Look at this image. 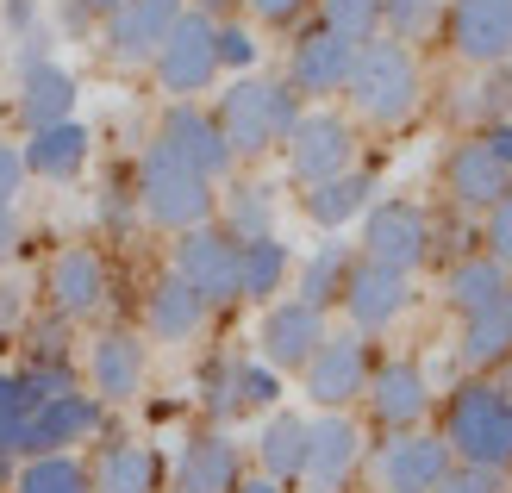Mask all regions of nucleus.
<instances>
[{
    "instance_id": "1",
    "label": "nucleus",
    "mask_w": 512,
    "mask_h": 493,
    "mask_svg": "<svg viewBox=\"0 0 512 493\" xmlns=\"http://www.w3.org/2000/svg\"><path fill=\"white\" fill-rule=\"evenodd\" d=\"M438 437L456 462L512 475V387H500L494 375H469L463 387H450Z\"/></svg>"
},
{
    "instance_id": "2",
    "label": "nucleus",
    "mask_w": 512,
    "mask_h": 493,
    "mask_svg": "<svg viewBox=\"0 0 512 493\" xmlns=\"http://www.w3.org/2000/svg\"><path fill=\"white\" fill-rule=\"evenodd\" d=\"M350 107L356 119H369V125H406L419 113V100H425V69L413 57V44H394V38H369V44H356V63H350Z\"/></svg>"
},
{
    "instance_id": "3",
    "label": "nucleus",
    "mask_w": 512,
    "mask_h": 493,
    "mask_svg": "<svg viewBox=\"0 0 512 493\" xmlns=\"http://www.w3.org/2000/svg\"><path fill=\"white\" fill-rule=\"evenodd\" d=\"M300 113L306 107H300V94L288 82H256V75H238V82L219 94V107H213V119H219V132H225V144H232L238 163L244 157L256 163L263 150L288 144Z\"/></svg>"
},
{
    "instance_id": "4",
    "label": "nucleus",
    "mask_w": 512,
    "mask_h": 493,
    "mask_svg": "<svg viewBox=\"0 0 512 493\" xmlns=\"http://www.w3.org/2000/svg\"><path fill=\"white\" fill-rule=\"evenodd\" d=\"M138 213L150 225H163V231H194V225H213L219 213V194H213V181L207 175H194L188 163H175L163 144H150L144 157H138Z\"/></svg>"
},
{
    "instance_id": "5",
    "label": "nucleus",
    "mask_w": 512,
    "mask_h": 493,
    "mask_svg": "<svg viewBox=\"0 0 512 493\" xmlns=\"http://www.w3.org/2000/svg\"><path fill=\"white\" fill-rule=\"evenodd\" d=\"M369 369H375V350H369L363 331H325V344L300 369V387L319 412H344L350 400H363Z\"/></svg>"
},
{
    "instance_id": "6",
    "label": "nucleus",
    "mask_w": 512,
    "mask_h": 493,
    "mask_svg": "<svg viewBox=\"0 0 512 493\" xmlns=\"http://www.w3.org/2000/svg\"><path fill=\"white\" fill-rule=\"evenodd\" d=\"M363 263L413 275L431 263V213L413 200H375L363 213Z\"/></svg>"
},
{
    "instance_id": "7",
    "label": "nucleus",
    "mask_w": 512,
    "mask_h": 493,
    "mask_svg": "<svg viewBox=\"0 0 512 493\" xmlns=\"http://www.w3.org/2000/svg\"><path fill=\"white\" fill-rule=\"evenodd\" d=\"M169 275H182L188 288L219 313V306L238 300V238L225 225L175 231V263H169Z\"/></svg>"
},
{
    "instance_id": "8",
    "label": "nucleus",
    "mask_w": 512,
    "mask_h": 493,
    "mask_svg": "<svg viewBox=\"0 0 512 493\" xmlns=\"http://www.w3.org/2000/svg\"><path fill=\"white\" fill-rule=\"evenodd\" d=\"M157 82H163V94H175V100H194V94H207V82L219 75V25L207 19V13H182L175 19V32L163 38V50L157 57Z\"/></svg>"
},
{
    "instance_id": "9",
    "label": "nucleus",
    "mask_w": 512,
    "mask_h": 493,
    "mask_svg": "<svg viewBox=\"0 0 512 493\" xmlns=\"http://www.w3.org/2000/svg\"><path fill=\"white\" fill-rule=\"evenodd\" d=\"M363 400H369V419L400 437V431H419L431 419V375H425V362L413 356H388V362H375L369 369V387H363Z\"/></svg>"
},
{
    "instance_id": "10",
    "label": "nucleus",
    "mask_w": 512,
    "mask_h": 493,
    "mask_svg": "<svg viewBox=\"0 0 512 493\" xmlns=\"http://www.w3.org/2000/svg\"><path fill=\"white\" fill-rule=\"evenodd\" d=\"M344 169H356V125L344 113H300V125L288 132V175L313 188Z\"/></svg>"
},
{
    "instance_id": "11",
    "label": "nucleus",
    "mask_w": 512,
    "mask_h": 493,
    "mask_svg": "<svg viewBox=\"0 0 512 493\" xmlns=\"http://www.w3.org/2000/svg\"><path fill=\"white\" fill-rule=\"evenodd\" d=\"M157 144L169 150L175 163H188L194 175H207V181H219L225 169L238 163L232 144H225V132H219V119H213L207 107H194V100H169V107H163Z\"/></svg>"
},
{
    "instance_id": "12",
    "label": "nucleus",
    "mask_w": 512,
    "mask_h": 493,
    "mask_svg": "<svg viewBox=\"0 0 512 493\" xmlns=\"http://www.w3.org/2000/svg\"><path fill=\"white\" fill-rule=\"evenodd\" d=\"M444 32H450V50L469 69L512 63V0H450Z\"/></svg>"
},
{
    "instance_id": "13",
    "label": "nucleus",
    "mask_w": 512,
    "mask_h": 493,
    "mask_svg": "<svg viewBox=\"0 0 512 493\" xmlns=\"http://www.w3.org/2000/svg\"><path fill=\"white\" fill-rule=\"evenodd\" d=\"M450 444L438 431H400V437H388V444L375 450V487L381 493H431L444 475H450Z\"/></svg>"
},
{
    "instance_id": "14",
    "label": "nucleus",
    "mask_w": 512,
    "mask_h": 493,
    "mask_svg": "<svg viewBox=\"0 0 512 493\" xmlns=\"http://www.w3.org/2000/svg\"><path fill=\"white\" fill-rule=\"evenodd\" d=\"M363 469V425L350 412H319L306 437V493H344Z\"/></svg>"
},
{
    "instance_id": "15",
    "label": "nucleus",
    "mask_w": 512,
    "mask_h": 493,
    "mask_svg": "<svg viewBox=\"0 0 512 493\" xmlns=\"http://www.w3.org/2000/svg\"><path fill=\"white\" fill-rule=\"evenodd\" d=\"M44 288H50V313H57L63 325H75V319H94L100 306H107V294H113L107 256H100V250H88V244H69V250L57 256V263H50Z\"/></svg>"
},
{
    "instance_id": "16",
    "label": "nucleus",
    "mask_w": 512,
    "mask_h": 493,
    "mask_svg": "<svg viewBox=\"0 0 512 493\" xmlns=\"http://www.w3.org/2000/svg\"><path fill=\"white\" fill-rule=\"evenodd\" d=\"M338 306L350 313V331H363V337H369V331H388L406 306H413V275H394V269L363 263V256H356Z\"/></svg>"
},
{
    "instance_id": "17",
    "label": "nucleus",
    "mask_w": 512,
    "mask_h": 493,
    "mask_svg": "<svg viewBox=\"0 0 512 493\" xmlns=\"http://www.w3.org/2000/svg\"><path fill=\"white\" fill-rule=\"evenodd\" d=\"M100 419H107V406H100L94 394H63V400L32 406V419H25V431H19V462L25 456H57L69 444H88V437L100 431Z\"/></svg>"
},
{
    "instance_id": "18",
    "label": "nucleus",
    "mask_w": 512,
    "mask_h": 493,
    "mask_svg": "<svg viewBox=\"0 0 512 493\" xmlns=\"http://www.w3.org/2000/svg\"><path fill=\"white\" fill-rule=\"evenodd\" d=\"M182 13H188V0H125L119 13H107V57L125 69L150 63Z\"/></svg>"
},
{
    "instance_id": "19",
    "label": "nucleus",
    "mask_w": 512,
    "mask_h": 493,
    "mask_svg": "<svg viewBox=\"0 0 512 493\" xmlns=\"http://www.w3.org/2000/svg\"><path fill=\"white\" fill-rule=\"evenodd\" d=\"M325 313L319 306H306V300H269V313H263V331H256V344H263V362L281 375H300L306 369V356H313L325 344Z\"/></svg>"
},
{
    "instance_id": "20",
    "label": "nucleus",
    "mask_w": 512,
    "mask_h": 493,
    "mask_svg": "<svg viewBox=\"0 0 512 493\" xmlns=\"http://www.w3.org/2000/svg\"><path fill=\"white\" fill-rule=\"evenodd\" d=\"M350 63H356V44L338 38V32H325V25H313V32H300L294 50H288V88L294 94H344L350 82Z\"/></svg>"
},
{
    "instance_id": "21",
    "label": "nucleus",
    "mask_w": 512,
    "mask_h": 493,
    "mask_svg": "<svg viewBox=\"0 0 512 493\" xmlns=\"http://www.w3.org/2000/svg\"><path fill=\"white\" fill-rule=\"evenodd\" d=\"M506 188H512V169H500L475 132L463 144H450V157H444V194H450L456 213H488Z\"/></svg>"
},
{
    "instance_id": "22",
    "label": "nucleus",
    "mask_w": 512,
    "mask_h": 493,
    "mask_svg": "<svg viewBox=\"0 0 512 493\" xmlns=\"http://www.w3.org/2000/svg\"><path fill=\"white\" fill-rule=\"evenodd\" d=\"M94 493H163L169 462L157 444H138V437H107L100 456L88 462Z\"/></svg>"
},
{
    "instance_id": "23",
    "label": "nucleus",
    "mask_w": 512,
    "mask_h": 493,
    "mask_svg": "<svg viewBox=\"0 0 512 493\" xmlns=\"http://www.w3.org/2000/svg\"><path fill=\"white\" fill-rule=\"evenodd\" d=\"M169 481H175V493H232L244 481V456L225 431H194L182 456H175Z\"/></svg>"
},
{
    "instance_id": "24",
    "label": "nucleus",
    "mask_w": 512,
    "mask_h": 493,
    "mask_svg": "<svg viewBox=\"0 0 512 493\" xmlns=\"http://www.w3.org/2000/svg\"><path fill=\"white\" fill-rule=\"evenodd\" d=\"M88 381L100 406H125L144 394V344L132 331H100L88 350Z\"/></svg>"
},
{
    "instance_id": "25",
    "label": "nucleus",
    "mask_w": 512,
    "mask_h": 493,
    "mask_svg": "<svg viewBox=\"0 0 512 493\" xmlns=\"http://www.w3.org/2000/svg\"><path fill=\"white\" fill-rule=\"evenodd\" d=\"M306 437H313V419H300V412H269L263 431H256V469H263V481L275 487H300L306 475Z\"/></svg>"
},
{
    "instance_id": "26",
    "label": "nucleus",
    "mask_w": 512,
    "mask_h": 493,
    "mask_svg": "<svg viewBox=\"0 0 512 493\" xmlns=\"http://www.w3.org/2000/svg\"><path fill=\"white\" fill-rule=\"evenodd\" d=\"M19 113L32 132H44V125H63L75 119V75L63 63H50V57H25V82H19Z\"/></svg>"
},
{
    "instance_id": "27",
    "label": "nucleus",
    "mask_w": 512,
    "mask_h": 493,
    "mask_svg": "<svg viewBox=\"0 0 512 493\" xmlns=\"http://www.w3.org/2000/svg\"><path fill=\"white\" fill-rule=\"evenodd\" d=\"M512 288V269H500L488 250H469V256H456V263L444 269V300H450V313H488V306H500Z\"/></svg>"
},
{
    "instance_id": "28",
    "label": "nucleus",
    "mask_w": 512,
    "mask_h": 493,
    "mask_svg": "<svg viewBox=\"0 0 512 493\" xmlns=\"http://www.w3.org/2000/svg\"><path fill=\"white\" fill-rule=\"evenodd\" d=\"M375 206V175L369 169H344V175H331V181H313V188L300 194V213L325 225V231H344L350 219H363Z\"/></svg>"
},
{
    "instance_id": "29",
    "label": "nucleus",
    "mask_w": 512,
    "mask_h": 493,
    "mask_svg": "<svg viewBox=\"0 0 512 493\" xmlns=\"http://www.w3.org/2000/svg\"><path fill=\"white\" fill-rule=\"evenodd\" d=\"M88 150H94L88 125L63 119V125H44V132H32V144H25L19 157H25V175H44V181H75V175L88 169Z\"/></svg>"
},
{
    "instance_id": "30",
    "label": "nucleus",
    "mask_w": 512,
    "mask_h": 493,
    "mask_svg": "<svg viewBox=\"0 0 512 493\" xmlns=\"http://www.w3.org/2000/svg\"><path fill=\"white\" fill-rule=\"evenodd\" d=\"M144 319H150V337H163V344H188V337L213 319V306L200 300L182 275H163L157 288L144 300Z\"/></svg>"
},
{
    "instance_id": "31",
    "label": "nucleus",
    "mask_w": 512,
    "mask_h": 493,
    "mask_svg": "<svg viewBox=\"0 0 512 493\" xmlns=\"http://www.w3.org/2000/svg\"><path fill=\"white\" fill-rule=\"evenodd\" d=\"M506 356H512V288H506L500 306L463 319V344H456V362H463L469 375H494Z\"/></svg>"
},
{
    "instance_id": "32",
    "label": "nucleus",
    "mask_w": 512,
    "mask_h": 493,
    "mask_svg": "<svg viewBox=\"0 0 512 493\" xmlns=\"http://www.w3.org/2000/svg\"><path fill=\"white\" fill-rule=\"evenodd\" d=\"M288 269H294V256H288V244H281V238L238 244V300L269 306L281 288H288Z\"/></svg>"
},
{
    "instance_id": "33",
    "label": "nucleus",
    "mask_w": 512,
    "mask_h": 493,
    "mask_svg": "<svg viewBox=\"0 0 512 493\" xmlns=\"http://www.w3.org/2000/svg\"><path fill=\"white\" fill-rule=\"evenodd\" d=\"M219 213H225V231H232L238 244L275 238V188H263V181H238V188L219 200Z\"/></svg>"
},
{
    "instance_id": "34",
    "label": "nucleus",
    "mask_w": 512,
    "mask_h": 493,
    "mask_svg": "<svg viewBox=\"0 0 512 493\" xmlns=\"http://www.w3.org/2000/svg\"><path fill=\"white\" fill-rule=\"evenodd\" d=\"M350 263H356L350 244H319V250L300 263V294H294V300L319 306V313H325V306H338V300H344V281H350Z\"/></svg>"
},
{
    "instance_id": "35",
    "label": "nucleus",
    "mask_w": 512,
    "mask_h": 493,
    "mask_svg": "<svg viewBox=\"0 0 512 493\" xmlns=\"http://www.w3.org/2000/svg\"><path fill=\"white\" fill-rule=\"evenodd\" d=\"M13 493H94V481H88V462L57 450V456H25L13 469Z\"/></svg>"
},
{
    "instance_id": "36",
    "label": "nucleus",
    "mask_w": 512,
    "mask_h": 493,
    "mask_svg": "<svg viewBox=\"0 0 512 493\" xmlns=\"http://www.w3.org/2000/svg\"><path fill=\"white\" fill-rule=\"evenodd\" d=\"M200 406H207L213 425L244 419V356H213L200 369Z\"/></svg>"
},
{
    "instance_id": "37",
    "label": "nucleus",
    "mask_w": 512,
    "mask_h": 493,
    "mask_svg": "<svg viewBox=\"0 0 512 493\" xmlns=\"http://www.w3.org/2000/svg\"><path fill=\"white\" fill-rule=\"evenodd\" d=\"M444 7H450V0H381V25H388L381 38H394V44H425V38H438Z\"/></svg>"
},
{
    "instance_id": "38",
    "label": "nucleus",
    "mask_w": 512,
    "mask_h": 493,
    "mask_svg": "<svg viewBox=\"0 0 512 493\" xmlns=\"http://www.w3.org/2000/svg\"><path fill=\"white\" fill-rule=\"evenodd\" d=\"M469 100H456V113L475 119V132L481 125H494V119H512V63H494V69H481V82L463 88Z\"/></svg>"
},
{
    "instance_id": "39",
    "label": "nucleus",
    "mask_w": 512,
    "mask_h": 493,
    "mask_svg": "<svg viewBox=\"0 0 512 493\" xmlns=\"http://www.w3.org/2000/svg\"><path fill=\"white\" fill-rule=\"evenodd\" d=\"M319 25L350 44L381 38V0H319Z\"/></svg>"
},
{
    "instance_id": "40",
    "label": "nucleus",
    "mask_w": 512,
    "mask_h": 493,
    "mask_svg": "<svg viewBox=\"0 0 512 493\" xmlns=\"http://www.w3.org/2000/svg\"><path fill=\"white\" fill-rule=\"evenodd\" d=\"M19 387H25V400H32V406H44V400H63V394H82V381H75L69 356L25 362V369H19Z\"/></svg>"
},
{
    "instance_id": "41",
    "label": "nucleus",
    "mask_w": 512,
    "mask_h": 493,
    "mask_svg": "<svg viewBox=\"0 0 512 493\" xmlns=\"http://www.w3.org/2000/svg\"><path fill=\"white\" fill-rule=\"evenodd\" d=\"M481 250H488L500 269H512V188L481 213Z\"/></svg>"
},
{
    "instance_id": "42",
    "label": "nucleus",
    "mask_w": 512,
    "mask_h": 493,
    "mask_svg": "<svg viewBox=\"0 0 512 493\" xmlns=\"http://www.w3.org/2000/svg\"><path fill=\"white\" fill-rule=\"evenodd\" d=\"M25 419H32V400H25L19 375L0 369V444H7L13 456H19V431H25Z\"/></svg>"
},
{
    "instance_id": "43",
    "label": "nucleus",
    "mask_w": 512,
    "mask_h": 493,
    "mask_svg": "<svg viewBox=\"0 0 512 493\" xmlns=\"http://www.w3.org/2000/svg\"><path fill=\"white\" fill-rule=\"evenodd\" d=\"M431 493H512V475L500 469H475V462H450V475Z\"/></svg>"
},
{
    "instance_id": "44",
    "label": "nucleus",
    "mask_w": 512,
    "mask_h": 493,
    "mask_svg": "<svg viewBox=\"0 0 512 493\" xmlns=\"http://www.w3.org/2000/svg\"><path fill=\"white\" fill-rule=\"evenodd\" d=\"M219 69H256V32L250 25H238V19H225L219 25Z\"/></svg>"
},
{
    "instance_id": "45",
    "label": "nucleus",
    "mask_w": 512,
    "mask_h": 493,
    "mask_svg": "<svg viewBox=\"0 0 512 493\" xmlns=\"http://www.w3.org/2000/svg\"><path fill=\"white\" fill-rule=\"evenodd\" d=\"M281 400V375L269 362H244V412H275Z\"/></svg>"
},
{
    "instance_id": "46",
    "label": "nucleus",
    "mask_w": 512,
    "mask_h": 493,
    "mask_svg": "<svg viewBox=\"0 0 512 493\" xmlns=\"http://www.w3.org/2000/svg\"><path fill=\"white\" fill-rule=\"evenodd\" d=\"M19 181H25V157H19V144H0V206H13Z\"/></svg>"
},
{
    "instance_id": "47",
    "label": "nucleus",
    "mask_w": 512,
    "mask_h": 493,
    "mask_svg": "<svg viewBox=\"0 0 512 493\" xmlns=\"http://www.w3.org/2000/svg\"><path fill=\"white\" fill-rule=\"evenodd\" d=\"M475 138L488 144V157H494L500 169H512V119H494V125H481Z\"/></svg>"
},
{
    "instance_id": "48",
    "label": "nucleus",
    "mask_w": 512,
    "mask_h": 493,
    "mask_svg": "<svg viewBox=\"0 0 512 493\" xmlns=\"http://www.w3.org/2000/svg\"><path fill=\"white\" fill-rule=\"evenodd\" d=\"M244 7H250L256 19H263V25H288V19L306 7V0H244Z\"/></svg>"
},
{
    "instance_id": "49",
    "label": "nucleus",
    "mask_w": 512,
    "mask_h": 493,
    "mask_svg": "<svg viewBox=\"0 0 512 493\" xmlns=\"http://www.w3.org/2000/svg\"><path fill=\"white\" fill-rule=\"evenodd\" d=\"M19 313H25V288L19 281H0V331H13Z\"/></svg>"
},
{
    "instance_id": "50",
    "label": "nucleus",
    "mask_w": 512,
    "mask_h": 493,
    "mask_svg": "<svg viewBox=\"0 0 512 493\" xmlns=\"http://www.w3.org/2000/svg\"><path fill=\"white\" fill-rule=\"evenodd\" d=\"M13 244H19V219H13V206H0V263L13 256Z\"/></svg>"
},
{
    "instance_id": "51",
    "label": "nucleus",
    "mask_w": 512,
    "mask_h": 493,
    "mask_svg": "<svg viewBox=\"0 0 512 493\" xmlns=\"http://www.w3.org/2000/svg\"><path fill=\"white\" fill-rule=\"evenodd\" d=\"M238 7V0H194V13H207L213 25H225V13H232Z\"/></svg>"
},
{
    "instance_id": "52",
    "label": "nucleus",
    "mask_w": 512,
    "mask_h": 493,
    "mask_svg": "<svg viewBox=\"0 0 512 493\" xmlns=\"http://www.w3.org/2000/svg\"><path fill=\"white\" fill-rule=\"evenodd\" d=\"M75 7H82L88 19H107V13H119V7H125V0H75Z\"/></svg>"
},
{
    "instance_id": "53",
    "label": "nucleus",
    "mask_w": 512,
    "mask_h": 493,
    "mask_svg": "<svg viewBox=\"0 0 512 493\" xmlns=\"http://www.w3.org/2000/svg\"><path fill=\"white\" fill-rule=\"evenodd\" d=\"M232 493H288V487H275V481H263V475H244Z\"/></svg>"
},
{
    "instance_id": "54",
    "label": "nucleus",
    "mask_w": 512,
    "mask_h": 493,
    "mask_svg": "<svg viewBox=\"0 0 512 493\" xmlns=\"http://www.w3.org/2000/svg\"><path fill=\"white\" fill-rule=\"evenodd\" d=\"M7 25H19V32H25V25H32V0H7Z\"/></svg>"
},
{
    "instance_id": "55",
    "label": "nucleus",
    "mask_w": 512,
    "mask_h": 493,
    "mask_svg": "<svg viewBox=\"0 0 512 493\" xmlns=\"http://www.w3.org/2000/svg\"><path fill=\"white\" fill-rule=\"evenodd\" d=\"M494 381H500V387H512V356H506V362H500V369H494Z\"/></svg>"
},
{
    "instance_id": "56",
    "label": "nucleus",
    "mask_w": 512,
    "mask_h": 493,
    "mask_svg": "<svg viewBox=\"0 0 512 493\" xmlns=\"http://www.w3.org/2000/svg\"><path fill=\"white\" fill-rule=\"evenodd\" d=\"M375 493H381V487H375Z\"/></svg>"
}]
</instances>
